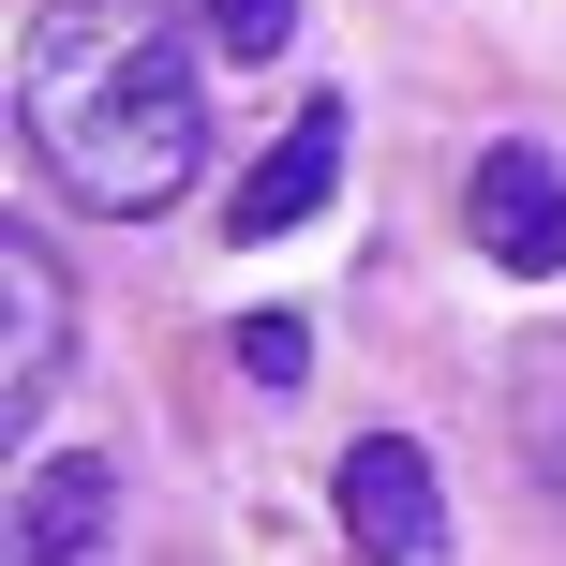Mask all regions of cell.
Segmentation results:
<instances>
[{
    "mask_svg": "<svg viewBox=\"0 0 566 566\" xmlns=\"http://www.w3.org/2000/svg\"><path fill=\"white\" fill-rule=\"evenodd\" d=\"M15 135L105 224L179 209L209 165V90L179 45V0H45L15 45Z\"/></svg>",
    "mask_w": 566,
    "mask_h": 566,
    "instance_id": "6da1fadb",
    "label": "cell"
},
{
    "mask_svg": "<svg viewBox=\"0 0 566 566\" xmlns=\"http://www.w3.org/2000/svg\"><path fill=\"white\" fill-rule=\"evenodd\" d=\"M343 537H358V566H448V492H432V448L418 432H358L328 478Z\"/></svg>",
    "mask_w": 566,
    "mask_h": 566,
    "instance_id": "7a4b0ae2",
    "label": "cell"
},
{
    "mask_svg": "<svg viewBox=\"0 0 566 566\" xmlns=\"http://www.w3.org/2000/svg\"><path fill=\"white\" fill-rule=\"evenodd\" d=\"M462 224H478V254L507 269V283H552V269H566V165H552L537 135L478 149V179H462Z\"/></svg>",
    "mask_w": 566,
    "mask_h": 566,
    "instance_id": "3957f363",
    "label": "cell"
},
{
    "mask_svg": "<svg viewBox=\"0 0 566 566\" xmlns=\"http://www.w3.org/2000/svg\"><path fill=\"white\" fill-rule=\"evenodd\" d=\"M0 313H15V343H0V432H30L60 402V343H75V283H60L45 224H0Z\"/></svg>",
    "mask_w": 566,
    "mask_h": 566,
    "instance_id": "277c9868",
    "label": "cell"
},
{
    "mask_svg": "<svg viewBox=\"0 0 566 566\" xmlns=\"http://www.w3.org/2000/svg\"><path fill=\"white\" fill-rule=\"evenodd\" d=\"M119 537V462L105 448H60L15 478V507H0V566H105Z\"/></svg>",
    "mask_w": 566,
    "mask_h": 566,
    "instance_id": "5b68a950",
    "label": "cell"
},
{
    "mask_svg": "<svg viewBox=\"0 0 566 566\" xmlns=\"http://www.w3.org/2000/svg\"><path fill=\"white\" fill-rule=\"evenodd\" d=\"M328 179H343V105H298V119L254 149V179L224 195V239H298L313 209H328Z\"/></svg>",
    "mask_w": 566,
    "mask_h": 566,
    "instance_id": "8992f818",
    "label": "cell"
},
{
    "mask_svg": "<svg viewBox=\"0 0 566 566\" xmlns=\"http://www.w3.org/2000/svg\"><path fill=\"white\" fill-rule=\"evenodd\" d=\"M507 418H522V462H537V492L566 507V328H552V343H522V388H507Z\"/></svg>",
    "mask_w": 566,
    "mask_h": 566,
    "instance_id": "52a82bcc",
    "label": "cell"
},
{
    "mask_svg": "<svg viewBox=\"0 0 566 566\" xmlns=\"http://www.w3.org/2000/svg\"><path fill=\"white\" fill-rule=\"evenodd\" d=\"M179 15H195V45H209V60H239V75L298 45V0H179Z\"/></svg>",
    "mask_w": 566,
    "mask_h": 566,
    "instance_id": "ba28073f",
    "label": "cell"
},
{
    "mask_svg": "<svg viewBox=\"0 0 566 566\" xmlns=\"http://www.w3.org/2000/svg\"><path fill=\"white\" fill-rule=\"evenodd\" d=\"M239 373H254V388H298V373H313V328H298V313H254V328H239Z\"/></svg>",
    "mask_w": 566,
    "mask_h": 566,
    "instance_id": "9c48e42d",
    "label": "cell"
}]
</instances>
